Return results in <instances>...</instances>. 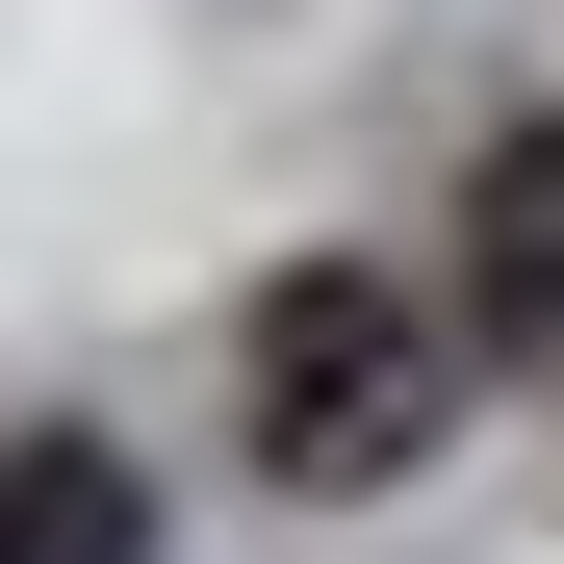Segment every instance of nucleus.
<instances>
[{
  "mask_svg": "<svg viewBox=\"0 0 564 564\" xmlns=\"http://www.w3.org/2000/svg\"><path fill=\"white\" fill-rule=\"evenodd\" d=\"M257 436H282V488H386V462L436 436V334L386 308V282H282L257 308Z\"/></svg>",
  "mask_w": 564,
  "mask_h": 564,
  "instance_id": "1",
  "label": "nucleus"
},
{
  "mask_svg": "<svg viewBox=\"0 0 564 564\" xmlns=\"http://www.w3.org/2000/svg\"><path fill=\"white\" fill-rule=\"evenodd\" d=\"M26 564H154V513H129V462L77 436V411H26Z\"/></svg>",
  "mask_w": 564,
  "mask_h": 564,
  "instance_id": "2",
  "label": "nucleus"
},
{
  "mask_svg": "<svg viewBox=\"0 0 564 564\" xmlns=\"http://www.w3.org/2000/svg\"><path fill=\"white\" fill-rule=\"evenodd\" d=\"M488 308L564 359V129H513V154H488Z\"/></svg>",
  "mask_w": 564,
  "mask_h": 564,
  "instance_id": "3",
  "label": "nucleus"
}]
</instances>
